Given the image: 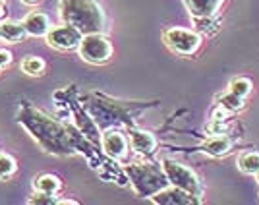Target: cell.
<instances>
[{"mask_svg":"<svg viewBox=\"0 0 259 205\" xmlns=\"http://www.w3.org/2000/svg\"><path fill=\"white\" fill-rule=\"evenodd\" d=\"M60 18L83 35L101 31L105 23V14L97 0H60Z\"/></svg>","mask_w":259,"mask_h":205,"instance_id":"cell-1","label":"cell"},{"mask_svg":"<svg viewBox=\"0 0 259 205\" xmlns=\"http://www.w3.org/2000/svg\"><path fill=\"white\" fill-rule=\"evenodd\" d=\"M128 178L136 194L143 197H151L164 186H168V178L164 174V169L155 162H132L126 169Z\"/></svg>","mask_w":259,"mask_h":205,"instance_id":"cell-2","label":"cell"},{"mask_svg":"<svg viewBox=\"0 0 259 205\" xmlns=\"http://www.w3.org/2000/svg\"><path fill=\"white\" fill-rule=\"evenodd\" d=\"M77 49H79V56L89 64H105L110 60V56L114 53L112 43L101 31L85 33L81 37V43Z\"/></svg>","mask_w":259,"mask_h":205,"instance_id":"cell-3","label":"cell"},{"mask_svg":"<svg viewBox=\"0 0 259 205\" xmlns=\"http://www.w3.org/2000/svg\"><path fill=\"white\" fill-rule=\"evenodd\" d=\"M162 169H164V174H166L168 182L172 184V186L182 188L184 192H188V194H192L201 199V195H203V186H201L197 174H195L192 169L184 167L180 162L168 161V159L162 162Z\"/></svg>","mask_w":259,"mask_h":205,"instance_id":"cell-4","label":"cell"},{"mask_svg":"<svg viewBox=\"0 0 259 205\" xmlns=\"http://www.w3.org/2000/svg\"><path fill=\"white\" fill-rule=\"evenodd\" d=\"M164 43L176 54L192 56L201 47V37L197 31L184 29V27H170L164 31Z\"/></svg>","mask_w":259,"mask_h":205,"instance_id":"cell-5","label":"cell"},{"mask_svg":"<svg viewBox=\"0 0 259 205\" xmlns=\"http://www.w3.org/2000/svg\"><path fill=\"white\" fill-rule=\"evenodd\" d=\"M45 37H47L49 47H53L56 51H74L81 43L83 33L74 25L64 23V25H58V27H51V31Z\"/></svg>","mask_w":259,"mask_h":205,"instance_id":"cell-6","label":"cell"},{"mask_svg":"<svg viewBox=\"0 0 259 205\" xmlns=\"http://www.w3.org/2000/svg\"><path fill=\"white\" fill-rule=\"evenodd\" d=\"M101 145L108 157L112 159H124L128 155L130 140L128 136H124L118 130H108L101 136Z\"/></svg>","mask_w":259,"mask_h":205,"instance_id":"cell-7","label":"cell"},{"mask_svg":"<svg viewBox=\"0 0 259 205\" xmlns=\"http://www.w3.org/2000/svg\"><path fill=\"white\" fill-rule=\"evenodd\" d=\"M151 199L155 203H162V205H186V203H199L201 201L199 197L184 192L182 188H176L172 184L170 186H164L155 195H151Z\"/></svg>","mask_w":259,"mask_h":205,"instance_id":"cell-8","label":"cell"},{"mask_svg":"<svg viewBox=\"0 0 259 205\" xmlns=\"http://www.w3.org/2000/svg\"><path fill=\"white\" fill-rule=\"evenodd\" d=\"M128 140L132 149L140 155H145L149 157L155 153L157 149V138L153 136L151 132H145V130H138V128H130L128 130Z\"/></svg>","mask_w":259,"mask_h":205,"instance_id":"cell-9","label":"cell"},{"mask_svg":"<svg viewBox=\"0 0 259 205\" xmlns=\"http://www.w3.org/2000/svg\"><path fill=\"white\" fill-rule=\"evenodd\" d=\"M23 27H25L27 35L41 37V35H47V33L51 31L53 25H51V20H49V16H47L45 12L35 10L23 20Z\"/></svg>","mask_w":259,"mask_h":205,"instance_id":"cell-10","label":"cell"},{"mask_svg":"<svg viewBox=\"0 0 259 205\" xmlns=\"http://www.w3.org/2000/svg\"><path fill=\"white\" fill-rule=\"evenodd\" d=\"M225 0H184L186 8L194 18H209L221 10Z\"/></svg>","mask_w":259,"mask_h":205,"instance_id":"cell-11","label":"cell"},{"mask_svg":"<svg viewBox=\"0 0 259 205\" xmlns=\"http://www.w3.org/2000/svg\"><path fill=\"white\" fill-rule=\"evenodd\" d=\"M201 149L213 157H223L230 153L232 149V138L227 136V134H213L211 138H207L205 143L201 145Z\"/></svg>","mask_w":259,"mask_h":205,"instance_id":"cell-12","label":"cell"},{"mask_svg":"<svg viewBox=\"0 0 259 205\" xmlns=\"http://www.w3.org/2000/svg\"><path fill=\"white\" fill-rule=\"evenodd\" d=\"M33 188L35 192H43V194H56L60 188H62V182L56 174H39L33 178Z\"/></svg>","mask_w":259,"mask_h":205,"instance_id":"cell-13","label":"cell"},{"mask_svg":"<svg viewBox=\"0 0 259 205\" xmlns=\"http://www.w3.org/2000/svg\"><path fill=\"white\" fill-rule=\"evenodd\" d=\"M76 124H77V130L85 134V138H89L93 143H99V140H101V138H99L97 126H95L93 118H89V116H87L81 108H77V110H76Z\"/></svg>","mask_w":259,"mask_h":205,"instance_id":"cell-14","label":"cell"},{"mask_svg":"<svg viewBox=\"0 0 259 205\" xmlns=\"http://www.w3.org/2000/svg\"><path fill=\"white\" fill-rule=\"evenodd\" d=\"M25 27H23V23H12V22H2L0 23V37L2 39H6V41H10V43H20L25 39Z\"/></svg>","mask_w":259,"mask_h":205,"instance_id":"cell-15","label":"cell"},{"mask_svg":"<svg viewBox=\"0 0 259 205\" xmlns=\"http://www.w3.org/2000/svg\"><path fill=\"white\" fill-rule=\"evenodd\" d=\"M238 169L244 174H255L259 171V151H246L238 157Z\"/></svg>","mask_w":259,"mask_h":205,"instance_id":"cell-16","label":"cell"},{"mask_svg":"<svg viewBox=\"0 0 259 205\" xmlns=\"http://www.w3.org/2000/svg\"><path fill=\"white\" fill-rule=\"evenodd\" d=\"M23 74H27V76H43L45 74V64L43 58H39V56H25L22 60V64H20Z\"/></svg>","mask_w":259,"mask_h":205,"instance_id":"cell-17","label":"cell"},{"mask_svg":"<svg viewBox=\"0 0 259 205\" xmlns=\"http://www.w3.org/2000/svg\"><path fill=\"white\" fill-rule=\"evenodd\" d=\"M221 107L228 110V112H236V110H242L244 108V97H240L236 93L228 91L225 97L221 99Z\"/></svg>","mask_w":259,"mask_h":205,"instance_id":"cell-18","label":"cell"},{"mask_svg":"<svg viewBox=\"0 0 259 205\" xmlns=\"http://www.w3.org/2000/svg\"><path fill=\"white\" fill-rule=\"evenodd\" d=\"M230 91L240 95V97H248L249 91H251V81H249L248 77H236L230 84Z\"/></svg>","mask_w":259,"mask_h":205,"instance_id":"cell-19","label":"cell"},{"mask_svg":"<svg viewBox=\"0 0 259 205\" xmlns=\"http://www.w3.org/2000/svg\"><path fill=\"white\" fill-rule=\"evenodd\" d=\"M16 161L12 159L10 155H0V180L10 178L12 174L16 173Z\"/></svg>","mask_w":259,"mask_h":205,"instance_id":"cell-20","label":"cell"},{"mask_svg":"<svg viewBox=\"0 0 259 205\" xmlns=\"http://www.w3.org/2000/svg\"><path fill=\"white\" fill-rule=\"evenodd\" d=\"M56 201L58 199L54 197V194H43V192H37V194H33V197H29V203L37 205H53Z\"/></svg>","mask_w":259,"mask_h":205,"instance_id":"cell-21","label":"cell"},{"mask_svg":"<svg viewBox=\"0 0 259 205\" xmlns=\"http://www.w3.org/2000/svg\"><path fill=\"white\" fill-rule=\"evenodd\" d=\"M12 62V54L8 51H0V68H6Z\"/></svg>","mask_w":259,"mask_h":205,"instance_id":"cell-22","label":"cell"},{"mask_svg":"<svg viewBox=\"0 0 259 205\" xmlns=\"http://www.w3.org/2000/svg\"><path fill=\"white\" fill-rule=\"evenodd\" d=\"M6 16H8V10H6V6L0 2V23L6 20Z\"/></svg>","mask_w":259,"mask_h":205,"instance_id":"cell-23","label":"cell"},{"mask_svg":"<svg viewBox=\"0 0 259 205\" xmlns=\"http://www.w3.org/2000/svg\"><path fill=\"white\" fill-rule=\"evenodd\" d=\"M23 4H29V6H33V4H37V2H41V0H22Z\"/></svg>","mask_w":259,"mask_h":205,"instance_id":"cell-24","label":"cell"},{"mask_svg":"<svg viewBox=\"0 0 259 205\" xmlns=\"http://www.w3.org/2000/svg\"><path fill=\"white\" fill-rule=\"evenodd\" d=\"M255 180H257V182H259V171H257V173H255Z\"/></svg>","mask_w":259,"mask_h":205,"instance_id":"cell-25","label":"cell"},{"mask_svg":"<svg viewBox=\"0 0 259 205\" xmlns=\"http://www.w3.org/2000/svg\"><path fill=\"white\" fill-rule=\"evenodd\" d=\"M0 70H2V68H0Z\"/></svg>","mask_w":259,"mask_h":205,"instance_id":"cell-26","label":"cell"}]
</instances>
